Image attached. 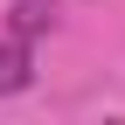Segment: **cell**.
<instances>
[{"instance_id": "1", "label": "cell", "mask_w": 125, "mask_h": 125, "mask_svg": "<svg viewBox=\"0 0 125 125\" xmlns=\"http://www.w3.org/2000/svg\"><path fill=\"white\" fill-rule=\"evenodd\" d=\"M28 76H35V62H28V35H7V42H0V97L28 90Z\"/></svg>"}, {"instance_id": "2", "label": "cell", "mask_w": 125, "mask_h": 125, "mask_svg": "<svg viewBox=\"0 0 125 125\" xmlns=\"http://www.w3.org/2000/svg\"><path fill=\"white\" fill-rule=\"evenodd\" d=\"M49 21H56V0H14L7 7V28L14 35H42Z\"/></svg>"}]
</instances>
